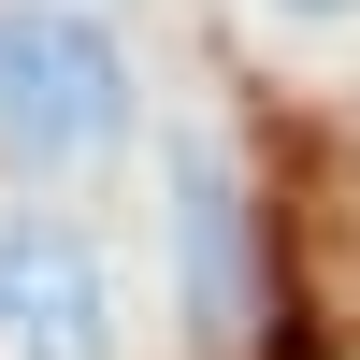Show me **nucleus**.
I'll return each instance as SVG.
<instances>
[{"label": "nucleus", "instance_id": "7ed1b4c3", "mask_svg": "<svg viewBox=\"0 0 360 360\" xmlns=\"http://www.w3.org/2000/svg\"><path fill=\"white\" fill-rule=\"evenodd\" d=\"M173 217H188V332L202 346H245V202H231V159L217 144H188L173 159Z\"/></svg>", "mask_w": 360, "mask_h": 360}, {"label": "nucleus", "instance_id": "f257e3e1", "mask_svg": "<svg viewBox=\"0 0 360 360\" xmlns=\"http://www.w3.org/2000/svg\"><path fill=\"white\" fill-rule=\"evenodd\" d=\"M130 130V58L101 44V15H58V0H0V144L15 159H101Z\"/></svg>", "mask_w": 360, "mask_h": 360}, {"label": "nucleus", "instance_id": "f03ea898", "mask_svg": "<svg viewBox=\"0 0 360 360\" xmlns=\"http://www.w3.org/2000/svg\"><path fill=\"white\" fill-rule=\"evenodd\" d=\"M115 303H101V259L44 217H0V360H101Z\"/></svg>", "mask_w": 360, "mask_h": 360}, {"label": "nucleus", "instance_id": "20e7f679", "mask_svg": "<svg viewBox=\"0 0 360 360\" xmlns=\"http://www.w3.org/2000/svg\"><path fill=\"white\" fill-rule=\"evenodd\" d=\"M288 15H346V0H288Z\"/></svg>", "mask_w": 360, "mask_h": 360}]
</instances>
